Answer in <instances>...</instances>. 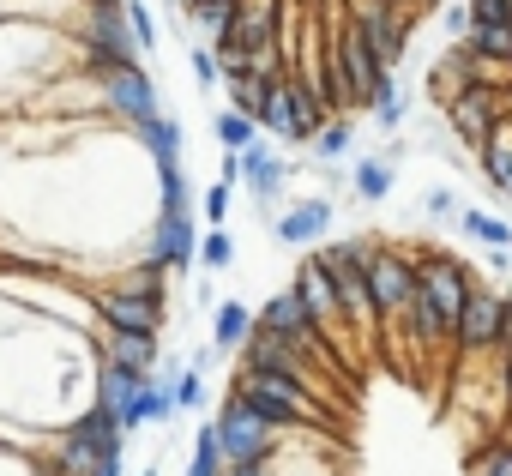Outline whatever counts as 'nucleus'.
I'll return each instance as SVG.
<instances>
[{"mask_svg":"<svg viewBox=\"0 0 512 476\" xmlns=\"http://www.w3.org/2000/svg\"><path fill=\"white\" fill-rule=\"evenodd\" d=\"M416 272H422V302L434 308V320H440V332L452 338L458 332V314H464V302H470V290H476V272L458 260V254H446V248H416Z\"/></svg>","mask_w":512,"mask_h":476,"instance_id":"obj_5","label":"nucleus"},{"mask_svg":"<svg viewBox=\"0 0 512 476\" xmlns=\"http://www.w3.org/2000/svg\"><path fill=\"white\" fill-rule=\"evenodd\" d=\"M332 217H338V205L320 199V193H308V199H296V205H284L272 217V235H278L284 248H296V254H314L326 235H332Z\"/></svg>","mask_w":512,"mask_h":476,"instance_id":"obj_14","label":"nucleus"},{"mask_svg":"<svg viewBox=\"0 0 512 476\" xmlns=\"http://www.w3.org/2000/svg\"><path fill=\"white\" fill-rule=\"evenodd\" d=\"M398 7H410V13H428V7H446V0H398Z\"/></svg>","mask_w":512,"mask_h":476,"instance_id":"obj_36","label":"nucleus"},{"mask_svg":"<svg viewBox=\"0 0 512 476\" xmlns=\"http://www.w3.org/2000/svg\"><path fill=\"white\" fill-rule=\"evenodd\" d=\"M127 440H133V434H127V428H121L103 404H85V410H79V416L55 434V452H61L79 476H91L97 464L121 458V452H127Z\"/></svg>","mask_w":512,"mask_h":476,"instance_id":"obj_6","label":"nucleus"},{"mask_svg":"<svg viewBox=\"0 0 512 476\" xmlns=\"http://www.w3.org/2000/svg\"><path fill=\"white\" fill-rule=\"evenodd\" d=\"M199 266H205V272H229V266H235V235H229V223L199 235Z\"/></svg>","mask_w":512,"mask_h":476,"instance_id":"obj_29","label":"nucleus"},{"mask_svg":"<svg viewBox=\"0 0 512 476\" xmlns=\"http://www.w3.org/2000/svg\"><path fill=\"white\" fill-rule=\"evenodd\" d=\"M440 25H446L452 43H464V37H470V0H446V7H440Z\"/></svg>","mask_w":512,"mask_h":476,"instance_id":"obj_34","label":"nucleus"},{"mask_svg":"<svg viewBox=\"0 0 512 476\" xmlns=\"http://www.w3.org/2000/svg\"><path fill=\"white\" fill-rule=\"evenodd\" d=\"M350 25L368 37V49L398 73V61L410 55V31H416V13L398 7V0H350Z\"/></svg>","mask_w":512,"mask_h":476,"instance_id":"obj_10","label":"nucleus"},{"mask_svg":"<svg viewBox=\"0 0 512 476\" xmlns=\"http://www.w3.org/2000/svg\"><path fill=\"white\" fill-rule=\"evenodd\" d=\"M398 157H404V145H386V151H374V157H356L350 163V187H356V199H392V181H398Z\"/></svg>","mask_w":512,"mask_h":476,"instance_id":"obj_19","label":"nucleus"},{"mask_svg":"<svg viewBox=\"0 0 512 476\" xmlns=\"http://www.w3.org/2000/svg\"><path fill=\"white\" fill-rule=\"evenodd\" d=\"M187 67H193V79L211 91V85H223V61H217V49L211 43H199V49H187Z\"/></svg>","mask_w":512,"mask_h":476,"instance_id":"obj_31","label":"nucleus"},{"mask_svg":"<svg viewBox=\"0 0 512 476\" xmlns=\"http://www.w3.org/2000/svg\"><path fill=\"white\" fill-rule=\"evenodd\" d=\"M458 229L470 235V242H482V254H488V248H512V223H506V217H488V211H476V205H464Z\"/></svg>","mask_w":512,"mask_h":476,"instance_id":"obj_25","label":"nucleus"},{"mask_svg":"<svg viewBox=\"0 0 512 476\" xmlns=\"http://www.w3.org/2000/svg\"><path fill=\"white\" fill-rule=\"evenodd\" d=\"M199 260V217H151V235H145V248H139V266L151 272H187Z\"/></svg>","mask_w":512,"mask_h":476,"instance_id":"obj_13","label":"nucleus"},{"mask_svg":"<svg viewBox=\"0 0 512 476\" xmlns=\"http://www.w3.org/2000/svg\"><path fill=\"white\" fill-rule=\"evenodd\" d=\"M97 392H91V404H103L121 428L133 422V410H139V392L151 386V374H139V368H121V362H109V356H97V380H91ZM133 434V428H127Z\"/></svg>","mask_w":512,"mask_h":476,"instance_id":"obj_15","label":"nucleus"},{"mask_svg":"<svg viewBox=\"0 0 512 476\" xmlns=\"http://www.w3.org/2000/svg\"><path fill=\"white\" fill-rule=\"evenodd\" d=\"M260 121H253V115H241V109H217L211 115V139L223 145V151H247V145H260Z\"/></svg>","mask_w":512,"mask_h":476,"instance_id":"obj_22","label":"nucleus"},{"mask_svg":"<svg viewBox=\"0 0 512 476\" xmlns=\"http://www.w3.org/2000/svg\"><path fill=\"white\" fill-rule=\"evenodd\" d=\"M470 25H512V0H470Z\"/></svg>","mask_w":512,"mask_h":476,"instance_id":"obj_35","label":"nucleus"},{"mask_svg":"<svg viewBox=\"0 0 512 476\" xmlns=\"http://www.w3.org/2000/svg\"><path fill=\"white\" fill-rule=\"evenodd\" d=\"M217 440H223V458L229 464H266L278 446H284V434L260 416V410H253L241 392H223V404H217Z\"/></svg>","mask_w":512,"mask_h":476,"instance_id":"obj_7","label":"nucleus"},{"mask_svg":"<svg viewBox=\"0 0 512 476\" xmlns=\"http://www.w3.org/2000/svg\"><path fill=\"white\" fill-rule=\"evenodd\" d=\"M350 145H356V121H350V115H332V121L320 127V139H314L308 151H314V157H320L326 169H338V163L350 157Z\"/></svg>","mask_w":512,"mask_h":476,"instance_id":"obj_24","label":"nucleus"},{"mask_svg":"<svg viewBox=\"0 0 512 476\" xmlns=\"http://www.w3.org/2000/svg\"><path fill=\"white\" fill-rule=\"evenodd\" d=\"M368 284H374V308H380V326L398 332V320L410 314L416 290H422V272H416V254L398 248V242H380L374 266H368Z\"/></svg>","mask_w":512,"mask_h":476,"instance_id":"obj_8","label":"nucleus"},{"mask_svg":"<svg viewBox=\"0 0 512 476\" xmlns=\"http://www.w3.org/2000/svg\"><path fill=\"white\" fill-rule=\"evenodd\" d=\"M91 350L109 356V362H121V368H139V374H157V362H163V344L151 332H109V326H97Z\"/></svg>","mask_w":512,"mask_h":476,"instance_id":"obj_17","label":"nucleus"},{"mask_svg":"<svg viewBox=\"0 0 512 476\" xmlns=\"http://www.w3.org/2000/svg\"><path fill=\"white\" fill-rule=\"evenodd\" d=\"M127 19H133V37H139V49L151 55V49H157V19H151V7H145V0H127Z\"/></svg>","mask_w":512,"mask_h":476,"instance_id":"obj_33","label":"nucleus"},{"mask_svg":"<svg viewBox=\"0 0 512 476\" xmlns=\"http://www.w3.org/2000/svg\"><path fill=\"white\" fill-rule=\"evenodd\" d=\"M25 7H19V0H0V19H19Z\"/></svg>","mask_w":512,"mask_h":476,"instance_id":"obj_37","label":"nucleus"},{"mask_svg":"<svg viewBox=\"0 0 512 476\" xmlns=\"http://www.w3.org/2000/svg\"><path fill=\"white\" fill-rule=\"evenodd\" d=\"M91 79H97V103H103V115H109L121 133L139 127V121H157V115H163L145 61H139V67H121V73H91Z\"/></svg>","mask_w":512,"mask_h":476,"instance_id":"obj_9","label":"nucleus"},{"mask_svg":"<svg viewBox=\"0 0 512 476\" xmlns=\"http://www.w3.org/2000/svg\"><path fill=\"white\" fill-rule=\"evenodd\" d=\"M380 242H386V235H344V242H320V260H326V272L338 284V302H344V320H350L356 338L386 332L380 308H374V284H368V266L380 254Z\"/></svg>","mask_w":512,"mask_h":476,"instance_id":"obj_2","label":"nucleus"},{"mask_svg":"<svg viewBox=\"0 0 512 476\" xmlns=\"http://www.w3.org/2000/svg\"><path fill=\"white\" fill-rule=\"evenodd\" d=\"M506 97H512V91H500V85H470V91H458V97L446 103V127H452L470 151H482V145H488V133L512 115V109H506Z\"/></svg>","mask_w":512,"mask_h":476,"instance_id":"obj_12","label":"nucleus"},{"mask_svg":"<svg viewBox=\"0 0 512 476\" xmlns=\"http://www.w3.org/2000/svg\"><path fill=\"white\" fill-rule=\"evenodd\" d=\"M422 211H428V217H440V223H446V217H452V223L464 217V205H458V193H452V187H428V193H422Z\"/></svg>","mask_w":512,"mask_h":476,"instance_id":"obj_32","label":"nucleus"},{"mask_svg":"<svg viewBox=\"0 0 512 476\" xmlns=\"http://www.w3.org/2000/svg\"><path fill=\"white\" fill-rule=\"evenodd\" d=\"M229 211H235V181H211L205 193H199V217H205V229H223L229 223Z\"/></svg>","mask_w":512,"mask_h":476,"instance_id":"obj_30","label":"nucleus"},{"mask_svg":"<svg viewBox=\"0 0 512 476\" xmlns=\"http://www.w3.org/2000/svg\"><path fill=\"white\" fill-rule=\"evenodd\" d=\"M241 187L253 193V205L260 211H278V199H284V187H290V163L260 139V145H247L241 151Z\"/></svg>","mask_w":512,"mask_h":476,"instance_id":"obj_16","label":"nucleus"},{"mask_svg":"<svg viewBox=\"0 0 512 476\" xmlns=\"http://www.w3.org/2000/svg\"><path fill=\"white\" fill-rule=\"evenodd\" d=\"M91 314L97 326L109 332H163V314H169V272H151V266H133L121 284H97L91 290Z\"/></svg>","mask_w":512,"mask_h":476,"instance_id":"obj_1","label":"nucleus"},{"mask_svg":"<svg viewBox=\"0 0 512 476\" xmlns=\"http://www.w3.org/2000/svg\"><path fill=\"white\" fill-rule=\"evenodd\" d=\"M476 169H482V181H488V187L512 205V115L488 133V145L476 151Z\"/></svg>","mask_w":512,"mask_h":476,"instance_id":"obj_20","label":"nucleus"},{"mask_svg":"<svg viewBox=\"0 0 512 476\" xmlns=\"http://www.w3.org/2000/svg\"><path fill=\"white\" fill-rule=\"evenodd\" d=\"M368 115H374V127L380 133H398L404 127V115H410V97H404V85H398V73L374 91V103H368Z\"/></svg>","mask_w":512,"mask_h":476,"instance_id":"obj_26","label":"nucleus"},{"mask_svg":"<svg viewBox=\"0 0 512 476\" xmlns=\"http://www.w3.org/2000/svg\"><path fill=\"white\" fill-rule=\"evenodd\" d=\"M79 7H121V0H79Z\"/></svg>","mask_w":512,"mask_h":476,"instance_id":"obj_38","label":"nucleus"},{"mask_svg":"<svg viewBox=\"0 0 512 476\" xmlns=\"http://www.w3.org/2000/svg\"><path fill=\"white\" fill-rule=\"evenodd\" d=\"M506 338H512V302H506V290L476 278V290L458 314V332H452V356L458 362H494L506 350Z\"/></svg>","mask_w":512,"mask_h":476,"instance_id":"obj_4","label":"nucleus"},{"mask_svg":"<svg viewBox=\"0 0 512 476\" xmlns=\"http://www.w3.org/2000/svg\"><path fill=\"white\" fill-rule=\"evenodd\" d=\"M139 476H157V470H139Z\"/></svg>","mask_w":512,"mask_h":476,"instance_id":"obj_39","label":"nucleus"},{"mask_svg":"<svg viewBox=\"0 0 512 476\" xmlns=\"http://www.w3.org/2000/svg\"><path fill=\"white\" fill-rule=\"evenodd\" d=\"M67 37H73V55H79L85 73H121V67L145 61V49L133 37V19H127V0L121 7H79Z\"/></svg>","mask_w":512,"mask_h":476,"instance_id":"obj_3","label":"nucleus"},{"mask_svg":"<svg viewBox=\"0 0 512 476\" xmlns=\"http://www.w3.org/2000/svg\"><path fill=\"white\" fill-rule=\"evenodd\" d=\"M296 290H302V302H308V314L320 320V332L338 344V356L350 350V320H344V302H338V284H332V272H326V260H320V248L314 254H302V266H296Z\"/></svg>","mask_w":512,"mask_h":476,"instance_id":"obj_11","label":"nucleus"},{"mask_svg":"<svg viewBox=\"0 0 512 476\" xmlns=\"http://www.w3.org/2000/svg\"><path fill=\"white\" fill-rule=\"evenodd\" d=\"M253 326H260V308H247V302H217L211 308V344L217 350H241L253 338Z\"/></svg>","mask_w":512,"mask_h":476,"instance_id":"obj_21","label":"nucleus"},{"mask_svg":"<svg viewBox=\"0 0 512 476\" xmlns=\"http://www.w3.org/2000/svg\"><path fill=\"white\" fill-rule=\"evenodd\" d=\"M187 476H229V458H223L217 422H199V428H193V458H187Z\"/></svg>","mask_w":512,"mask_h":476,"instance_id":"obj_23","label":"nucleus"},{"mask_svg":"<svg viewBox=\"0 0 512 476\" xmlns=\"http://www.w3.org/2000/svg\"><path fill=\"white\" fill-rule=\"evenodd\" d=\"M169 386H175V410H205V368H193V362H181V368H169Z\"/></svg>","mask_w":512,"mask_h":476,"instance_id":"obj_28","label":"nucleus"},{"mask_svg":"<svg viewBox=\"0 0 512 476\" xmlns=\"http://www.w3.org/2000/svg\"><path fill=\"white\" fill-rule=\"evenodd\" d=\"M127 139L151 157V169H157V175H163V169H181V121H175V115L139 121V127H127Z\"/></svg>","mask_w":512,"mask_h":476,"instance_id":"obj_18","label":"nucleus"},{"mask_svg":"<svg viewBox=\"0 0 512 476\" xmlns=\"http://www.w3.org/2000/svg\"><path fill=\"white\" fill-rule=\"evenodd\" d=\"M464 476H512V434H488L470 452V470Z\"/></svg>","mask_w":512,"mask_h":476,"instance_id":"obj_27","label":"nucleus"}]
</instances>
